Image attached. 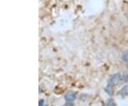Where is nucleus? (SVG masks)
Returning a JSON list of instances; mask_svg holds the SVG:
<instances>
[{
  "label": "nucleus",
  "instance_id": "nucleus-1",
  "mask_svg": "<svg viewBox=\"0 0 128 106\" xmlns=\"http://www.w3.org/2000/svg\"><path fill=\"white\" fill-rule=\"evenodd\" d=\"M122 76L120 74H116L113 75L112 77H111V78L110 79V82H109V84L110 85H112V86H117V85H118L120 82H121V80H122Z\"/></svg>",
  "mask_w": 128,
  "mask_h": 106
},
{
  "label": "nucleus",
  "instance_id": "nucleus-2",
  "mask_svg": "<svg viewBox=\"0 0 128 106\" xmlns=\"http://www.w3.org/2000/svg\"><path fill=\"white\" fill-rule=\"evenodd\" d=\"M76 98V92H69L65 96V100L68 102L73 101Z\"/></svg>",
  "mask_w": 128,
  "mask_h": 106
},
{
  "label": "nucleus",
  "instance_id": "nucleus-3",
  "mask_svg": "<svg viewBox=\"0 0 128 106\" xmlns=\"http://www.w3.org/2000/svg\"><path fill=\"white\" fill-rule=\"evenodd\" d=\"M113 86H112V85H110V84H108V86L105 88V92H107L108 95H110V96H112V94H113Z\"/></svg>",
  "mask_w": 128,
  "mask_h": 106
},
{
  "label": "nucleus",
  "instance_id": "nucleus-4",
  "mask_svg": "<svg viewBox=\"0 0 128 106\" xmlns=\"http://www.w3.org/2000/svg\"><path fill=\"white\" fill-rule=\"evenodd\" d=\"M120 93L122 96H128V86H124L123 88L120 90Z\"/></svg>",
  "mask_w": 128,
  "mask_h": 106
},
{
  "label": "nucleus",
  "instance_id": "nucleus-5",
  "mask_svg": "<svg viewBox=\"0 0 128 106\" xmlns=\"http://www.w3.org/2000/svg\"><path fill=\"white\" fill-rule=\"evenodd\" d=\"M122 59L126 63H128V52H124L122 55Z\"/></svg>",
  "mask_w": 128,
  "mask_h": 106
},
{
  "label": "nucleus",
  "instance_id": "nucleus-6",
  "mask_svg": "<svg viewBox=\"0 0 128 106\" xmlns=\"http://www.w3.org/2000/svg\"><path fill=\"white\" fill-rule=\"evenodd\" d=\"M114 105V101H113V100H112V99H110L108 101V104H107V106H112Z\"/></svg>",
  "mask_w": 128,
  "mask_h": 106
},
{
  "label": "nucleus",
  "instance_id": "nucleus-7",
  "mask_svg": "<svg viewBox=\"0 0 128 106\" xmlns=\"http://www.w3.org/2000/svg\"><path fill=\"white\" fill-rule=\"evenodd\" d=\"M63 106H73V104L72 102H67V103H66Z\"/></svg>",
  "mask_w": 128,
  "mask_h": 106
}]
</instances>
